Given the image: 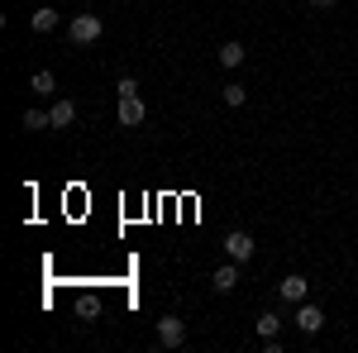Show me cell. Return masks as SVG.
Instances as JSON below:
<instances>
[{
  "instance_id": "obj_10",
  "label": "cell",
  "mask_w": 358,
  "mask_h": 353,
  "mask_svg": "<svg viewBox=\"0 0 358 353\" xmlns=\"http://www.w3.org/2000/svg\"><path fill=\"white\" fill-rule=\"evenodd\" d=\"M29 91H34V96H53V91H57V77L43 67V72H34V77H29Z\"/></svg>"
},
{
  "instance_id": "obj_17",
  "label": "cell",
  "mask_w": 358,
  "mask_h": 353,
  "mask_svg": "<svg viewBox=\"0 0 358 353\" xmlns=\"http://www.w3.org/2000/svg\"><path fill=\"white\" fill-rule=\"evenodd\" d=\"M310 5H320V10H325V5H334V0H310Z\"/></svg>"
},
{
  "instance_id": "obj_12",
  "label": "cell",
  "mask_w": 358,
  "mask_h": 353,
  "mask_svg": "<svg viewBox=\"0 0 358 353\" xmlns=\"http://www.w3.org/2000/svg\"><path fill=\"white\" fill-rule=\"evenodd\" d=\"M239 62H244V43H239V38L220 43V67H239Z\"/></svg>"
},
{
  "instance_id": "obj_3",
  "label": "cell",
  "mask_w": 358,
  "mask_h": 353,
  "mask_svg": "<svg viewBox=\"0 0 358 353\" xmlns=\"http://www.w3.org/2000/svg\"><path fill=\"white\" fill-rule=\"evenodd\" d=\"M158 344H163V349H182V344H187V320L163 315V320H158Z\"/></svg>"
},
{
  "instance_id": "obj_7",
  "label": "cell",
  "mask_w": 358,
  "mask_h": 353,
  "mask_svg": "<svg viewBox=\"0 0 358 353\" xmlns=\"http://www.w3.org/2000/svg\"><path fill=\"white\" fill-rule=\"evenodd\" d=\"M120 124H143V96H120Z\"/></svg>"
},
{
  "instance_id": "obj_4",
  "label": "cell",
  "mask_w": 358,
  "mask_h": 353,
  "mask_svg": "<svg viewBox=\"0 0 358 353\" xmlns=\"http://www.w3.org/2000/svg\"><path fill=\"white\" fill-rule=\"evenodd\" d=\"M306 291H310V282H306L301 272H292V277H282V282H277V296H282V301H292V305H301Z\"/></svg>"
},
{
  "instance_id": "obj_5",
  "label": "cell",
  "mask_w": 358,
  "mask_h": 353,
  "mask_svg": "<svg viewBox=\"0 0 358 353\" xmlns=\"http://www.w3.org/2000/svg\"><path fill=\"white\" fill-rule=\"evenodd\" d=\"M296 329H301V334H320V329H325V310H320V305H296Z\"/></svg>"
},
{
  "instance_id": "obj_1",
  "label": "cell",
  "mask_w": 358,
  "mask_h": 353,
  "mask_svg": "<svg viewBox=\"0 0 358 353\" xmlns=\"http://www.w3.org/2000/svg\"><path fill=\"white\" fill-rule=\"evenodd\" d=\"M101 34H106L101 15H77V20L67 24V38H72V43H82V48H86V43H96Z\"/></svg>"
},
{
  "instance_id": "obj_6",
  "label": "cell",
  "mask_w": 358,
  "mask_h": 353,
  "mask_svg": "<svg viewBox=\"0 0 358 353\" xmlns=\"http://www.w3.org/2000/svg\"><path fill=\"white\" fill-rule=\"evenodd\" d=\"M29 29H34V34H53L57 29V10L53 5H38V10L29 15Z\"/></svg>"
},
{
  "instance_id": "obj_2",
  "label": "cell",
  "mask_w": 358,
  "mask_h": 353,
  "mask_svg": "<svg viewBox=\"0 0 358 353\" xmlns=\"http://www.w3.org/2000/svg\"><path fill=\"white\" fill-rule=\"evenodd\" d=\"M253 234H248V229H229V234H224V258H234V263H248V258H253Z\"/></svg>"
},
{
  "instance_id": "obj_9",
  "label": "cell",
  "mask_w": 358,
  "mask_h": 353,
  "mask_svg": "<svg viewBox=\"0 0 358 353\" xmlns=\"http://www.w3.org/2000/svg\"><path fill=\"white\" fill-rule=\"evenodd\" d=\"M48 120H53V129H67V124L77 120V106H72V101H53V106H48Z\"/></svg>"
},
{
  "instance_id": "obj_11",
  "label": "cell",
  "mask_w": 358,
  "mask_h": 353,
  "mask_svg": "<svg viewBox=\"0 0 358 353\" xmlns=\"http://www.w3.org/2000/svg\"><path fill=\"white\" fill-rule=\"evenodd\" d=\"M277 334H282V315L277 310H263L258 315V339H277Z\"/></svg>"
},
{
  "instance_id": "obj_8",
  "label": "cell",
  "mask_w": 358,
  "mask_h": 353,
  "mask_svg": "<svg viewBox=\"0 0 358 353\" xmlns=\"http://www.w3.org/2000/svg\"><path fill=\"white\" fill-rule=\"evenodd\" d=\"M210 282H215V291H234V287H239V263H234V258H229V263H220Z\"/></svg>"
},
{
  "instance_id": "obj_14",
  "label": "cell",
  "mask_w": 358,
  "mask_h": 353,
  "mask_svg": "<svg viewBox=\"0 0 358 353\" xmlns=\"http://www.w3.org/2000/svg\"><path fill=\"white\" fill-rule=\"evenodd\" d=\"M220 96H224V106H244V101H248V86L244 82H224Z\"/></svg>"
},
{
  "instance_id": "obj_15",
  "label": "cell",
  "mask_w": 358,
  "mask_h": 353,
  "mask_svg": "<svg viewBox=\"0 0 358 353\" xmlns=\"http://www.w3.org/2000/svg\"><path fill=\"white\" fill-rule=\"evenodd\" d=\"M24 129H53L48 110H24Z\"/></svg>"
},
{
  "instance_id": "obj_16",
  "label": "cell",
  "mask_w": 358,
  "mask_h": 353,
  "mask_svg": "<svg viewBox=\"0 0 358 353\" xmlns=\"http://www.w3.org/2000/svg\"><path fill=\"white\" fill-rule=\"evenodd\" d=\"M120 96H138V82H134V77H120Z\"/></svg>"
},
{
  "instance_id": "obj_13",
  "label": "cell",
  "mask_w": 358,
  "mask_h": 353,
  "mask_svg": "<svg viewBox=\"0 0 358 353\" xmlns=\"http://www.w3.org/2000/svg\"><path fill=\"white\" fill-rule=\"evenodd\" d=\"M77 315H82V320H96V315H101V296H96V291H82V296H77Z\"/></svg>"
}]
</instances>
